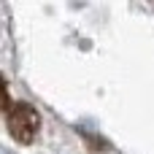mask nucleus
Wrapping results in <instances>:
<instances>
[{"mask_svg":"<svg viewBox=\"0 0 154 154\" xmlns=\"http://www.w3.org/2000/svg\"><path fill=\"white\" fill-rule=\"evenodd\" d=\"M5 127L11 133L14 141L19 143H32L38 130H41V116L30 103H16L11 106V111L5 114Z\"/></svg>","mask_w":154,"mask_h":154,"instance_id":"obj_1","label":"nucleus"}]
</instances>
